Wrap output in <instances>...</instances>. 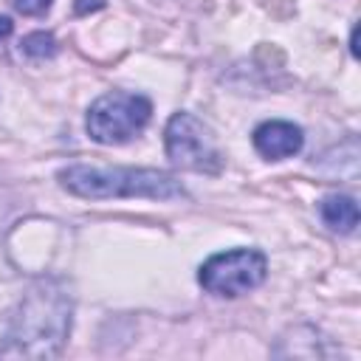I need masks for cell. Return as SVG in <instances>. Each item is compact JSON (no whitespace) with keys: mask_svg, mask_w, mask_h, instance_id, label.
<instances>
[{"mask_svg":"<svg viewBox=\"0 0 361 361\" xmlns=\"http://www.w3.org/2000/svg\"><path fill=\"white\" fill-rule=\"evenodd\" d=\"M48 6H51V0H14V8L25 17H39L48 11Z\"/></svg>","mask_w":361,"mask_h":361,"instance_id":"9","label":"cell"},{"mask_svg":"<svg viewBox=\"0 0 361 361\" xmlns=\"http://www.w3.org/2000/svg\"><path fill=\"white\" fill-rule=\"evenodd\" d=\"M268 262L254 248H237L226 254H214L200 265V285L214 296H240L262 285Z\"/></svg>","mask_w":361,"mask_h":361,"instance_id":"4","label":"cell"},{"mask_svg":"<svg viewBox=\"0 0 361 361\" xmlns=\"http://www.w3.org/2000/svg\"><path fill=\"white\" fill-rule=\"evenodd\" d=\"M102 6H104V0H76V11H79V14L96 11V8H102Z\"/></svg>","mask_w":361,"mask_h":361,"instance_id":"10","label":"cell"},{"mask_svg":"<svg viewBox=\"0 0 361 361\" xmlns=\"http://www.w3.org/2000/svg\"><path fill=\"white\" fill-rule=\"evenodd\" d=\"M166 155L183 166V169H195V172H220V152L214 147V138L209 133V127L195 118L192 113H175L166 124Z\"/></svg>","mask_w":361,"mask_h":361,"instance_id":"5","label":"cell"},{"mask_svg":"<svg viewBox=\"0 0 361 361\" xmlns=\"http://www.w3.org/2000/svg\"><path fill=\"white\" fill-rule=\"evenodd\" d=\"M302 130L290 121H265L254 130V147L262 158L279 161V158H290L302 149Z\"/></svg>","mask_w":361,"mask_h":361,"instance_id":"6","label":"cell"},{"mask_svg":"<svg viewBox=\"0 0 361 361\" xmlns=\"http://www.w3.org/2000/svg\"><path fill=\"white\" fill-rule=\"evenodd\" d=\"M23 51L34 59H45V56H54L56 54V39L45 31H34L23 39Z\"/></svg>","mask_w":361,"mask_h":361,"instance_id":"8","label":"cell"},{"mask_svg":"<svg viewBox=\"0 0 361 361\" xmlns=\"http://www.w3.org/2000/svg\"><path fill=\"white\" fill-rule=\"evenodd\" d=\"M11 34V20L8 17H0V39Z\"/></svg>","mask_w":361,"mask_h":361,"instance_id":"11","label":"cell"},{"mask_svg":"<svg viewBox=\"0 0 361 361\" xmlns=\"http://www.w3.org/2000/svg\"><path fill=\"white\" fill-rule=\"evenodd\" d=\"M59 183L79 197H180L183 186L158 169H102V166H68L59 172Z\"/></svg>","mask_w":361,"mask_h":361,"instance_id":"2","label":"cell"},{"mask_svg":"<svg viewBox=\"0 0 361 361\" xmlns=\"http://www.w3.org/2000/svg\"><path fill=\"white\" fill-rule=\"evenodd\" d=\"M322 212V220L333 228V231H341V234H353L355 226H358V203L355 197L350 195H327L319 206Z\"/></svg>","mask_w":361,"mask_h":361,"instance_id":"7","label":"cell"},{"mask_svg":"<svg viewBox=\"0 0 361 361\" xmlns=\"http://www.w3.org/2000/svg\"><path fill=\"white\" fill-rule=\"evenodd\" d=\"M71 330V299L56 282L34 285L8 322L0 355L51 358L59 355Z\"/></svg>","mask_w":361,"mask_h":361,"instance_id":"1","label":"cell"},{"mask_svg":"<svg viewBox=\"0 0 361 361\" xmlns=\"http://www.w3.org/2000/svg\"><path fill=\"white\" fill-rule=\"evenodd\" d=\"M152 104L138 93L113 90L99 96L87 110V133L99 144H121L141 133L149 121Z\"/></svg>","mask_w":361,"mask_h":361,"instance_id":"3","label":"cell"}]
</instances>
